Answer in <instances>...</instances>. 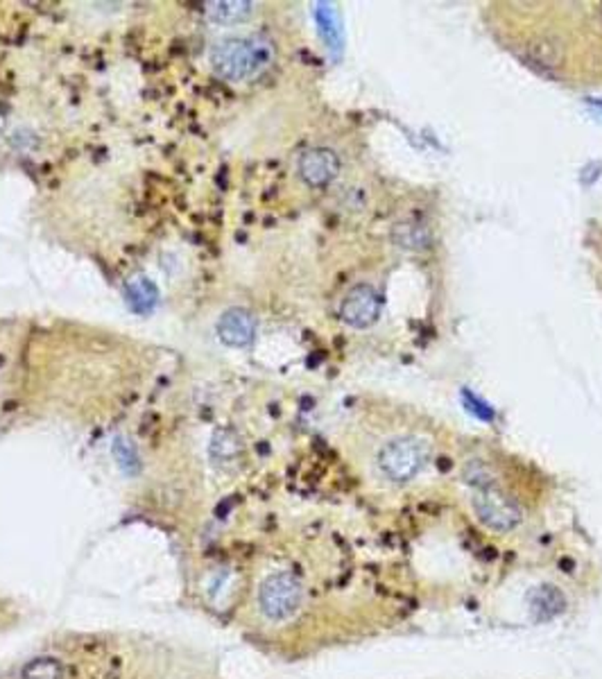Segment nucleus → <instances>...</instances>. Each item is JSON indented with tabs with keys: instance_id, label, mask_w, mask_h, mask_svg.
I'll return each mask as SVG.
<instances>
[{
	"instance_id": "f257e3e1",
	"label": "nucleus",
	"mask_w": 602,
	"mask_h": 679,
	"mask_svg": "<svg viewBox=\"0 0 602 679\" xmlns=\"http://www.w3.org/2000/svg\"><path fill=\"white\" fill-rule=\"evenodd\" d=\"M0 679H224L215 659L137 630H62L10 661Z\"/></svg>"
},
{
	"instance_id": "f03ea898",
	"label": "nucleus",
	"mask_w": 602,
	"mask_h": 679,
	"mask_svg": "<svg viewBox=\"0 0 602 679\" xmlns=\"http://www.w3.org/2000/svg\"><path fill=\"white\" fill-rule=\"evenodd\" d=\"M272 48L258 37H231L211 50V66L218 78L227 82H245L256 78L270 63Z\"/></svg>"
},
{
	"instance_id": "7ed1b4c3",
	"label": "nucleus",
	"mask_w": 602,
	"mask_h": 679,
	"mask_svg": "<svg viewBox=\"0 0 602 679\" xmlns=\"http://www.w3.org/2000/svg\"><path fill=\"white\" fill-rule=\"evenodd\" d=\"M428 457V444L419 437H398L380 451L379 466L389 481L406 482L422 471Z\"/></svg>"
},
{
	"instance_id": "20e7f679",
	"label": "nucleus",
	"mask_w": 602,
	"mask_h": 679,
	"mask_svg": "<svg viewBox=\"0 0 602 679\" xmlns=\"http://www.w3.org/2000/svg\"><path fill=\"white\" fill-rule=\"evenodd\" d=\"M473 509H476L478 519L496 532H507V530L516 528L521 521V509L516 500H512L506 491L491 485H482L476 491Z\"/></svg>"
},
{
	"instance_id": "39448f33",
	"label": "nucleus",
	"mask_w": 602,
	"mask_h": 679,
	"mask_svg": "<svg viewBox=\"0 0 602 679\" xmlns=\"http://www.w3.org/2000/svg\"><path fill=\"white\" fill-rule=\"evenodd\" d=\"M379 313H380L379 292H376L372 286H364V283L351 288L349 295L345 297L342 308H340L342 320H345L349 326H354V329H367V326H372L376 322V317H379Z\"/></svg>"
},
{
	"instance_id": "423d86ee",
	"label": "nucleus",
	"mask_w": 602,
	"mask_h": 679,
	"mask_svg": "<svg viewBox=\"0 0 602 679\" xmlns=\"http://www.w3.org/2000/svg\"><path fill=\"white\" fill-rule=\"evenodd\" d=\"M338 172H340V159L333 150L313 147V150H306L301 155L299 175L308 186L320 189V186L330 184L338 177Z\"/></svg>"
},
{
	"instance_id": "0eeeda50",
	"label": "nucleus",
	"mask_w": 602,
	"mask_h": 679,
	"mask_svg": "<svg viewBox=\"0 0 602 679\" xmlns=\"http://www.w3.org/2000/svg\"><path fill=\"white\" fill-rule=\"evenodd\" d=\"M254 333H256V322L245 308H229L218 322V338L227 347H236V349L247 347L254 340Z\"/></svg>"
},
{
	"instance_id": "6e6552de",
	"label": "nucleus",
	"mask_w": 602,
	"mask_h": 679,
	"mask_svg": "<svg viewBox=\"0 0 602 679\" xmlns=\"http://www.w3.org/2000/svg\"><path fill=\"white\" fill-rule=\"evenodd\" d=\"M125 299L131 311L147 315V313L155 311L156 301H159V290L147 277H134L131 281H127Z\"/></svg>"
},
{
	"instance_id": "1a4fd4ad",
	"label": "nucleus",
	"mask_w": 602,
	"mask_h": 679,
	"mask_svg": "<svg viewBox=\"0 0 602 679\" xmlns=\"http://www.w3.org/2000/svg\"><path fill=\"white\" fill-rule=\"evenodd\" d=\"M254 5L247 0H220V3H206V19L218 25H236L243 23L252 16Z\"/></svg>"
},
{
	"instance_id": "9d476101",
	"label": "nucleus",
	"mask_w": 602,
	"mask_h": 679,
	"mask_svg": "<svg viewBox=\"0 0 602 679\" xmlns=\"http://www.w3.org/2000/svg\"><path fill=\"white\" fill-rule=\"evenodd\" d=\"M317 21H320L322 34L326 37L330 48H340L342 32H340V25H338V16H336V12H333V7L320 5V10H317Z\"/></svg>"
},
{
	"instance_id": "9b49d317",
	"label": "nucleus",
	"mask_w": 602,
	"mask_h": 679,
	"mask_svg": "<svg viewBox=\"0 0 602 679\" xmlns=\"http://www.w3.org/2000/svg\"><path fill=\"white\" fill-rule=\"evenodd\" d=\"M394 240H397L401 247L408 249H419L426 243V231L419 224H397L394 229Z\"/></svg>"
}]
</instances>
